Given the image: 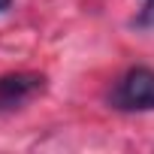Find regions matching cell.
Returning a JSON list of instances; mask_svg holds the SVG:
<instances>
[{"mask_svg": "<svg viewBox=\"0 0 154 154\" xmlns=\"http://www.w3.org/2000/svg\"><path fill=\"white\" fill-rule=\"evenodd\" d=\"M45 88V79L36 72H9L0 75V109H15Z\"/></svg>", "mask_w": 154, "mask_h": 154, "instance_id": "2", "label": "cell"}, {"mask_svg": "<svg viewBox=\"0 0 154 154\" xmlns=\"http://www.w3.org/2000/svg\"><path fill=\"white\" fill-rule=\"evenodd\" d=\"M112 106L121 112H151L154 109V69L151 66L127 69L112 91Z\"/></svg>", "mask_w": 154, "mask_h": 154, "instance_id": "1", "label": "cell"}, {"mask_svg": "<svg viewBox=\"0 0 154 154\" xmlns=\"http://www.w3.org/2000/svg\"><path fill=\"white\" fill-rule=\"evenodd\" d=\"M9 6H12V0H0V12H6Z\"/></svg>", "mask_w": 154, "mask_h": 154, "instance_id": "4", "label": "cell"}, {"mask_svg": "<svg viewBox=\"0 0 154 154\" xmlns=\"http://www.w3.org/2000/svg\"><path fill=\"white\" fill-rule=\"evenodd\" d=\"M133 27H139V30H148V27H154V0H145V3H142L139 15L133 18Z\"/></svg>", "mask_w": 154, "mask_h": 154, "instance_id": "3", "label": "cell"}]
</instances>
